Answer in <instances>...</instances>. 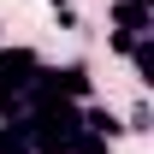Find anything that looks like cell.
<instances>
[{
    "label": "cell",
    "mask_w": 154,
    "mask_h": 154,
    "mask_svg": "<svg viewBox=\"0 0 154 154\" xmlns=\"http://www.w3.org/2000/svg\"><path fill=\"white\" fill-rule=\"evenodd\" d=\"M54 12H59V18H65V24H71V0H54Z\"/></svg>",
    "instance_id": "1"
}]
</instances>
